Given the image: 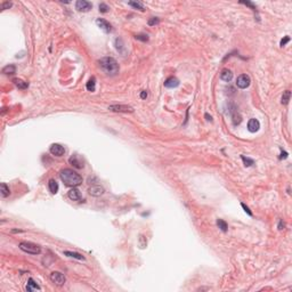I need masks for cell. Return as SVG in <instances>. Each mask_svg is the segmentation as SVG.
Segmentation results:
<instances>
[{
  "label": "cell",
  "instance_id": "obj_31",
  "mask_svg": "<svg viewBox=\"0 0 292 292\" xmlns=\"http://www.w3.org/2000/svg\"><path fill=\"white\" fill-rule=\"evenodd\" d=\"M135 38L137 39V40H142V41H147L148 40V37L145 34H138V35H136Z\"/></svg>",
  "mask_w": 292,
  "mask_h": 292
},
{
  "label": "cell",
  "instance_id": "obj_17",
  "mask_svg": "<svg viewBox=\"0 0 292 292\" xmlns=\"http://www.w3.org/2000/svg\"><path fill=\"white\" fill-rule=\"evenodd\" d=\"M34 290H40V286L35 283L33 278L30 277L28 281V285H26V291L31 292V291H34Z\"/></svg>",
  "mask_w": 292,
  "mask_h": 292
},
{
  "label": "cell",
  "instance_id": "obj_22",
  "mask_svg": "<svg viewBox=\"0 0 292 292\" xmlns=\"http://www.w3.org/2000/svg\"><path fill=\"white\" fill-rule=\"evenodd\" d=\"M128 4L130 5L131 7L136 8V9H138V11H145V6L143 2H141V1H129Z\"/></svg>",
  "mask_w": 292,
  "mask_h": 292
},
{
  "label": "cell",
  "instance_id": "obj_18",
  "mask_svg": "<svg viewBox=\"0 0 292 292\" xmlns=\"http://www.w3.org/2000/svg\"><path fill=\"white\" fill-rule=\"evenodd\" d=\"M48 188H49L52 194H56L58 192V184H57L56 180L49 179V182H48Z\"/></svg>",
  "mask_w": 292,
  "mask_h": 292
},
{
  "label": "cell",
  "instance_id": "obj_5",
  "mask_svg": "<svg viewBox=\"0 0 292 292\" xmlns=\"http://www.w3.org/2000/svg\"><path fill=\"white\" fill-rule=\"evenodd\" d=\"M109 110L112 112H118V113H133L134 112V107H131L129 105H110Z\"/></svg>",
  "mask_w": 292,
  "mask_h": 292
},
{
  "label": "cell",
  "instance_id": "obj_9",
  "mask_svg": "<svg viewBox=\"0 0 292 292\" xmlns=\"http://www.w3.org/2000/svg\"><path fill=\"white\" fill-rule=\"evenodd\" d=\"M96 24H97L98 28H101V30H103V31L105 32V33H110V32L112 31L111 24H110L106 20H104V18H97V20H96Z\"/></svg>",
  "mask_w": 292,
  "mask_h": 292
},
{
  "label": "cell",
  "instance_id": "obj_16",
  "mask_svg": "<svg viewBox=\"0 0 292 292\" xmlns=\"http://www.w3.org/2000/svg\"><path fill=\"white\" fill-rule=\"evenodd\" d=\"M69 162H70L71 164L73 165L74 168H77V169H82V168H83V164H82V162L78 160V156H77V155H73V156H71L70 160H69Z\"/></svg>",
  "mask_w": 292,
  "mask_h": 292
},
{
  "label": "cell",
  "instance_id": "obj_32",
  "mask_svg": "<svg viewBox=\"0 0 292 292\" xmlns=\"http://www.w3.org/2000/svg\"><path fill=\"white\" fill-rule=\"evenodd\" d=\"M159 22H160V21H159V18H158V17H152L151 20L148 21V25H151V26H152V25L158 24Z\"/></svg>",
  "mask_w": 292,
  "mask_h": 292
},
{
  "label": "cell",
  "instance_id": "obj_37",
  "mask_svg": "<svg viewBox=\"0 0 292 292\" xmlns=\"http://www.w3.org/2000/svg\"><path fill=\"white\" fill-rule=\"evenodd\" d=\"M205 118H207V120H208V121H211V116L209 115L208 113H207V114H205Z\"/></svg>",
  "mask_w": 292,
  "mask_h": 292
},
{
  "label": "cell",
  "instance_id": "obj_2",
  "mask_svg": "<svg viewBox=\"0 0 292 292\" xmlns=\"http://www.w3.org/2000/svg\"><path fill=\"white\" fill-rule=\"evenodd\" d=\"M98 65L103 72L109 75H114L119 72V64L113 57H103L98 61Z\"/></svg>",
  "mask_w": 292,
  "mask_h": 292
},
{
  "label": "cell",
  "instance_id": "obj_19",
  "mask_svg": "<svg viewBox=\"0 0 292 292\" xmlns=\"http://www.w3.org/2000/svg\"><path fill=\"white\" fill-rule=\"evenodd\" d=\"M13 82H14V85L17 87L18 89H26L29 87V83L28 82H25V81H23L22 79H18V78H16V79H14L13 80Z\"/></svg>",
  "mask_w": 292,
  "mask_h": 292
},
{
  "label": "cell",
  "instance_id": "obj_13",
  "mask_svg": "<svg viewBox=\"0 0 292 292\" xmlns=\"http://www.w3.org/2000/svg\"><path fill=\"white\" fill-rule=\"evenodd\" d=\"M179 86V80L175 77H170L164 81V87L167 88H176Z\"/></svg>",
  "mask_w": 292,
  "mask_h": 292
},
{
  "label": "cell",
  "instance_id": "obj_28",
  "mask_svg": "<svg viewBox=\"0 0 292 292\" xmlns=\"http://www.w3.org/2000/svg\"><path fill=\"white\" fill-rule=\"evenodd\" d=\"M109 6L106 4H104V2H102V4H99V11L101 13H107L109 11Z\"/></svg>",
  "mask_w": 292,
  "mask_h": 292
},
{
  "label": "cell",
  "instance_id": "obj_27",
  "mask_svg": "<svg viewBox=\"0 0 292 292\" xmlns=\"http://www.w3.org/2000/svg\"><path fill=\"white\" fill-rule=\"evenodd\" d=\"M241 159H242V161H243V163H244L245 167H250V165L254 164V160H252V159L245 158L244 155H241Z\"/></svg>",
  "mask_w": 292,
  "mask_h": 292
},
{
  "label": "cell",
  "instance_id": "obj_7",
  "mask_svg": "<svg viewBox=\"0 0 292 292\" xmlns=\"http://www.w3.org/2000/svg\"><path fill=\"white\" fill-rule=\"evenodd\" d=\"M250 82H251V80H250L249 75H246V74H241V75L237 78V80H236V86L241 89H245L250 86Z\"/></svg>",
  "mask_w": 292,
  "mask_h": 292
},
{
  "label": "cell",
  "instance_id": "obj_12",
  "mask_svg": "<svg viewBox=\"0 0 292 292\" xmlns=\"http://www.w3.org/2000/svg\"><path fill=\"white\" fill-rule=\"evenodd\" d=\"M260 128V123L257 119H250L248 122V130L250 133H257Z\"/></svg>",
  "mask_w": 292,
  "mask_h": 292
},
{
  "label": "cell",
  "instance_id": "obj_20",
  "mask_svg": "<svg viewBox=\"0 0 292 292\" xmlns=\"http://www.w3.org/2000/svg\"><path fill=\"white\" fill-rule=\"evenodd\" d=\"M86 88H87V90H88V92H95V88H96V79H95V77H92L90 79H89L88 82H87V85H86Z\"/></svg>",
  "mask_w": 292,
  "mask_h": 292
},
{
  "label": "cell",
  "instance_id": "obj_34",
  "mask_svg": "<svg viewBox=\"0 0 292 292\" xmlns=\"http://www.w3.org/2000/svg\"><path fill=\"white\" fill-rule=\"evenodd\" d=\"M277 227H278V229H280V231H282V229L284 228V222H283V220H282V219H280Z\"/></svg>",
  "mask_w": 292,
  "mask_h": 292
},
{
  "label": "cell",
  "instance_id": "obj_3",
  "mask_svg": "<svg viewBox=\"0 0 292 292\" xmlns=\"http://www.w3.org/2000/svg\"><path fill=\"white\" fill-rule=\"evenodd\" d=\"M18 248H20L22 251H24V252L30 254H39L41 252V248H40L38 244L32 243V242H26V241L20 243V244H18Z\"/></svg>",
  "mask_w": 292,
  "mask_h": 292
},
{
  "label": "cell",
  "instance_id": "obj_36",
  "mask_svg": "<svg viewBox=\"0 0 292 292\" xmlns=\"http://www.w3.org/2000/svg\"><path fill=\"white\" fill-rule=\"evenodd\" d=\"M286 156H288V153H286V152H282L280 159H286Z\"/></svg>",
  "mask_w": 292,
  "mask_h": 292
},
{
  "label": "cell",
  "instance_id": "obj_23",
  "mask_svg": "<svg viewBox=\"0 0 292 292\" xmlns=\"http://www.w3.org/2000/svg\"><path fill=\"white\" fill-rule=\"evenodd\" d=\"M0 187H1V196L2 197H7L11 194V190H9V187L7 186L6 183H1Z\"/></svg>",
  "mask_w": 292,
  "mask_h": 292
},
{
  "label": "cell",
  "instance_id": "obj_26",
  "mask_svg": "<svg viewBox=\"0 0 292 292\" xmlns=\"http://www.w3.org/2000/svg\"><path fill=\"white\" fill-rule=\"evenodd\" d=\"M138 245H139V248L141 249H145L146 248V245H147V240H146V237H145L144 235H139V237H138Z\"/></svg>",
  "mask_w": 292,
  "mask_h": 292
},
{
  "label": "cell",
  "instance_id": "obj_24",
  "mask_svg": "<svg viewBox=\"0 0 292 292\" xmlns=\"http://www.w3.org/2000/svg\"><path fill=\"white\" fill-rule=\"evenodd\" d=\"M217 226H218L219 228H220V231H222L224 233H226L227 229H228L227 222H226L225 220H222V219H217Z\"/></svg>",
  "mask_w": 292,
  "mask_h": 292
},
{
  "label": "cell",
  "instance_id": "obj_8",
  "mask_svg": "<svg viewBox=\"0 0 292 292\" xmlns=\"http://www.w3.org/2000/svg\"><path fill=\"white\" fill-rule=\"evenodd\" d=\"M49 152L53 155L57 156V158H61V156H63V155L65 154V148L61 144H53L50 146Z\"/></svg>",
  "mask_w": 292,
  "mask_h": 292
},
{
  "label": "cell",
  "instance_id": "obj_15",
  "mask_svg": "<svg viewBox=\"0 0 292 292\" xmlns=\"http://www.w3.org/2000/svg\"><path fill=\"white\" fill-rule=\"evenodd\" d=\"M64 256L70 258H74V259H78V260H85L86 258L82 256L81 254H78V252H73V251H64L63 252Z\"/></svg>",
  "mask_w": 292,
  "mask_h": 292
},
{
  "label": "cell",
  "instance_id": "obj_33",
  "mask_svg": "<svg viewBox=\"0 0 292 292\" xmlns=\"http://www.w3.org/2000/svg\"><path fill=\"white\" fill-rule=\"evenodd\" d=\"M241 205H242V208H243V209H244V211H245L246 213H248V215H249V216H252V212L250 211L249 207H246V205H245V204H244V203H241Z\"/></svg>",
  "mask_w": 292,
  "mask_h": 292
},
{
  "label": "cell",
  "instance_id": "obj_6",
  "mask_svg": "<svg viewBox=\"0 0 292 292\" xmlns=\"http://www.w3.org/2000/svg\"><path fill=\"white\" fill-rule=\"evenodd\" d=\"M92 8V2L89 1H86V0H78L75 2V9L79 11H83V13H87Z\"/></svg>",
  "mask_w": 292,
  "mask_h": 292
},
{
  "label": "cell",
  "instance_id": "obj_10",
  "mask_svg": "<svg viewBox=\"0 0 292 292\" xmlns=\"http://www.w3.org/2000/svg\"><path fill=\"white\" fill-rule=\"evenodd\" d=\"M88 192L92 196L98 197V196H101V195L104 194V188H103L101 185H92V187H89Z\"/></svg>",
  "mask_w": 292,
  "mask_h": 292
},
{
  "label": "cell",
  "instance_id": "obj_11",
  "mask_svg": "<svg viewBox=\"0 0 292 292\" xmlns=\"http://www.w3.org/2000/svg\"><path fill=\"white\" fill-rule=\"evenodd\" d=\"M67 196L72 201H80L81 199H82V195H81L80 191L78 190V188H75V187H72V188L69 191Z\"/></svg>",
  "mask_w": 292,
  "mask_h": 292
},
{
  "label": "cell",
  "instance_id": "obj_21",
  "mask_svg": "<svg viewBox=\"0 0 292 292\" xmlns=\"http://www.w3.org/2000/svg\"><path fill=\"white\" fill-rule=\"evenodd\" d=\"M2 73L4 74H14L16 73V66L14 64H9L7 66H5L2 69Z\"/></svg>",
  "mask_w": 292,
  "mask_h": 292
},
{
  "label": "cell",
  "instance_id": "obj_29",
  "mask_svg": "<svg viewBox=\"0 0 292 292\" xmlns=\"http://www.w3.org/2000/svg\"><path fill=\"white\" fill-rule=\"evenodd\" d=\"M11 6H13V4H11V2H9V1H7V2H2V4H1V11L9 9Z\"/></svg>",
  "mask_w": 292,
  "mask_h": 292
},
{
  "label": "cell",
  "instance_id": "obj_30",
  "mask_svg": "<svg viewBox=\"0 0 292 292\" xmlns=\"http://www.w3.org/2000/svg\"><path fill=\"white\" fill-rule=\"evenodd\" d=\"M289 41H290V37H288V35H286V37H284V38H283V39L281 40V43H280V46H281V47L285 46V45H286V43H288Z\"/></svg>",
  "mask_w": 292,
  "mask_h": 292
},
{
  "label": "cell",
  "instance_id": "obj_35",
  "mask_svg": "<svg viewBox=\"0 0 292 292\" xmlns=\"http://www.w3.org/2000/svg\"><path fill=\"white\" fill-rule=\"evenodd\" d=\"M146 97H147V92H145V90H143V92H141V98L142 99H145Z\"/></svg>",
  "mask_w": 292,
  "mask_h": 292
},
{
  "label": "cell",
  "instance_id": "obj_4",
  "mask_svg": "<svg viewBox=\"0 0 292 292\" xmlns=\"http://www.w3.org/2000/svg\"><path fill=\"white\" fill-rule=\"evenodd\" d=\"M50 281L53 282L54 284L58 285V286H62V285L65 284L66 278H65L64 274H62L61 272H53V273L50 274Z\"/></svg>",
  "mask_w": 292,
  "mask_h": 292
},
{
  "label": "cell",
  "instance_id": "obj_25",
  "mask_svg": "<svg viewBox=\"0 0 292 292\" xmlns=\"http://www.w3.org/2000/svg\"><path fill=\"white\" fill-rule=\"evenodd\" d=\"M290 98H291V92L290 90H285L284 92H283V95H282V104H284V105H286L289 103V101H290Z\"/></svg>",
  "mask_w": 292,
  "mask_h": 292
},
{
  "label": "cell",
  "instance_id": "obj_1",
  "mask_svg": "<svg viewBox=\"0 0 292 292\" xmlns=\"http://www.w3.org/2000/svg\"><path fill=\"white\" fill-rule=\"evenodd\" d=\"M60 178L66 186L70 187H77L82 183V177L77 171H74L73 169H69V168L61 170Z\"/></svg>",
  "mask_w": 292,
  "mask_h": 292
},
{
  "label": "cell",
  "instance_id": "obj_14",
  "mask_svg": "<svg viewBox=\"0 0 292 292\" xmlns=\"http://www.w3.org/2000/svg\"><path fill=\"white\" fill-rule=\"evenodd\" d=\"M220 79L222 81H225V82H229L233 79L232 71L228 70V69H222V72H220Z\"/></svg>",
  "mask_w": 292,
  "mask_h": 292
}]
</instances>
